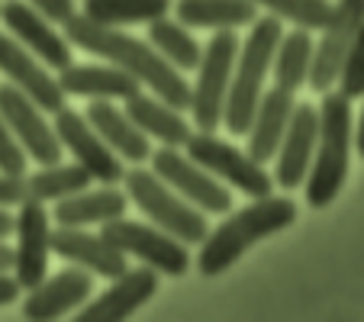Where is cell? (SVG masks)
Segmentation results:
<instances>
[{"label": "cell", "mask_w": 364, "mask_h": 322, "mask_svg": "<svg viewBox=\"0 0 364 322\" xmlns=\"http://www.w3.org/2000/svg\"><path fill=\"white\" fill-rule=\"evenodd\" d=\"M65 39H68L71 45L90 52V55L107 58V62L117 65L119 71L136 77L139 87H149L151 94L159 97V100H165L168 107L187 113L191 84H187V77L181 75L178 68H171L149 42L136 39V36H126L123 29H117V26H100V23L87 20L84 14H75L65 23Z\"/></svg>", "instance_id": "6da1fadb"}, {"label": "cell", "mask_w": 364, "mask_h": 322, "mask_svg": "<svg viewBox=\"0 0 364 322\" xmlns=\"http://www.w3.org/2000/svg\"><path fill=\"white\" fill-rule=\"evenodd\" d=\"M296 222V203L290 197H255L245 210H235L232 216L220 222L213 232H206L200 242L197 267L200 274L216 277L235 264L252 245H258L268 235H277Z\"/></svg>", "instance_id": "7a4b0ae2"}, {"label": "cell", "mask_w": 364, "mask_h": 322, "mask_svg": "<svg viewBox=\"0 0 364 322\" xmlns=\"http://www.w3.org/2000/svg\"><path fill=\"white\" fill-rule=\"evenodd\" d=\"M319 110V132H316V149H313V161L303 178V190H306V203L313 210H326L338 190L348 181L351 165V100H345L338 90H326L323 107Z\"/></svg>", "instance_id": "3957f363"}, {"label": "cell", "mask_w": 364, "mask_h": 322, "mask_svg": "<svg viewBox=\"0 0 364 322\" xmlns=\"http://www.w3.org/2000/svg\"><path fill=\"white\" fill-rule=\"evenodd\" d=\"M281 33V16H258L248 26L245 45L235 52L232 77H229L226 103H223V123L232 136H245L248 123H252L258 97L264 94V77L271 71V58H274V45Z\"/></svg>", "instance_id": "277c9868"}, {"label": "cell", "mask_w": 364, "mask_h": 322, "mask_svg": "<svg viewBox=\"0 0 364 322\" xmlns=\"http://www.w3.org/2000/svg\"><path fill=\"white\" fill-rule=\"evenodd\" d=\"M123 184H126V197L142 210V216H149L151 226L171 232L184 245H197V242L206 239V232H210L206 213H200L181 193H174L155 171H145V168L123 171Z\"/></svg>", "instance_id": "5b68a950"}, {"label": "cell", "mask_w": 364, "mask_h": 322, "mask_svg": "<svg viewBox=\"0 0 364 322\" xmlns=\"http://www.w3.org/2000/svg\"><path fill=\"white\" fill-rule=\"evenodd\" d=\"M235 52H239L235 29H216V36L206 42L200 65L193 68L197 71V81L191 84V103H187L197 129L216 132L223 126V103H226Z\"/></svg>", "instance_id": "8992f818"}, {"label": "cell", "mask_w": 364, "mask_h": 322, "mask_svg": "<svg viewBox=\"0 0 364 322\" xmlns=\"http://www.w3.org/2000/svg\"><path fill=\"white\" fill-rule=\"evenodd\" d=\"M187 158H193L203 171H210L216 181H223L232 190H242L245 197H268L274 193V181L264 171V165H258L248 151L235 149L232 142L220 139L216 132H191L184 142Z\"/></svg>", "instance_id": "52a82bcc"}, {"label": "cell", "mask_w": 364, "mask_h": 322, "mask_svg": "<svg viewBox=\"0 0 364 322\" xmlns=\"http://www.w3.org/2000/svg\"><path fill=\"white\" fill-rule=\"evenodd\" d=\"M100 235L113 248H119L126 258H139L145 267L159 271V274L181 277L191 267V252H187L184 242H178L171 232L151 226V222L145 226V222L117 216V220L103 222Z\"/></svg>", "instance_id": "ba28073f"}, {"label": "cell", "mask_w": 364, "mask_h": 322, "mask_svg": "<svg viewBox=\"0 0 364 322\" xmlns=\"http://www.w3.org/2000/svg\"><path fill=\"white\" fill-rule=\"evenodd\" d=\"M361 23H364V0H338L329 10V20L319 29L323 39H319V45H313V58H309V75H306L309 90L326 94V90L336 87V77L345 55L361 39Z\"/></svg>", "instance_id": "9c48e42d"}, {"label": "cell", "mask_w": 364, "mask_h": 322, "mask_svg": "<svg viewBox=\"0 0 364 322\" xmlns=\"http://www.w3.org/2000/svg\"><path fill=\"white\" fill-rule=\"evenodd\" d=\"M151 161V171L159 174L174 193L193 203L200 213H229L232 210V193L226 190L223 181H216L210 171L187 158L184 151L171 149V145H161L149 155Z\"/></svg>", "instance_id": "30bf717a"}, {"label": "cell", "mask_w": 364, "mask_h": 322, "mask_svg": "<svg viewBox=\"0 0 364 322\" xmlns=\"http://www.w3.org/2000/svg\"><path fill=\"white\" fill-rule=\"evenodd\" d=\"M0 117L10 126L14 139L20 142V149L26 151V158L39 161V165H55L62 161L65 149L58 142L52 123L46 119V113L29 100L26 94L14 87V84H0Z\"/></svg>", "instance_id": "8fae6325"}, {"label": "cell", "mask_w": 364, "mask_h": 322, "mask_svg": "<svg viewBox=\"0 0 364 322\" xmlns=\"http://www.w3.org/2000/svg\"><path fill=\"white\" fill-rule=\"evenodd\" d=\"M52 129H55L62 149L71 151V158L90 174V181H97V184H119L123 181L119 155L90 129V123L84 119L81 110H71V107L55 110Z\"/></svg>", "instance_id": "7c38bea8"}, {"label": "cell", "mask_w": 364, "mask_h": 322, "mask_svg": "<svg viewBox=\"0 0 364 322\" xmlns=\"http://www.w3.org/2000/svg\"><path fill=\"white\" fill-rule=\"evenodd\" d=\"M14 235H16V248H14V281L20 284V290H29L46 277L48 271V235H52V216L46 213V203L39 200H23L16 206L14 216Z\"/></svg>", "instance_id": "4fadbf2b"}, {"label": "cell", "mask_w": 364, "mask_h": 322, "mask_svg": "<svg viewBox=\"0 0 364 322\" xmlns=\"http://www.w3.org/2000/svg\"><path fill=\"white\" fill-rule=\"evenodd\" d=\"M0 20L7 26V33L26 48L29 55H36L46 68L62 71L65 65H71V42L58 33L46 16H39L29 4H20V0H7L0 7Z\"/></svg>", "instance_id": "5bb4252c"}, {"label": "cell", "mask_w": 364, "mask_h": 322, "mask_svg": "<svg viewBox=\"0 0 364 322\" xmlns=\"http://www.w3.org/2000/svg\"><path fill=\"white\" fill-rule=\"evenodd\" d=\"M0 75L20 94H26L42 113H55L65 107V90L58 87L55 75H48L46 65L29 55L10 33H0Z\"/></svg>", "instance_id": "9a60e30c"}, {"label": "cell", "mask_w": 364, "mask_h": 322, "mask_svg": "<svg viewBox=\"0 0 364 322\" xmlns=\"http://www.w3.org/2000/svg\"><path fill=\"white\" fill-rule=\"evenodd\" d=\"M159 290V271L151 267H126L97 300L77 306V322H119L145 306Z\"/></svg>", "instance_id": "2e32d148"}, {"label": "cell", "mask_w": 364, "mask_h": 322, "mask_svg": "<svg viewBox=\"0 0 364 322\" xmlns=\"http://www.w3.org/2000/svg\"><path fill=\"white\" fill-rule=\"evenodd\" d=\"M316 132H319V110L313 103H296L290 113V123L284 129V139L274 151V184L284 190H296L303 184L313 161V149H316Z\"/></svg>", "instance_id": "e0dca14e"}, {"label": "cell", "mask_w": 364, "mask_h": 322, "mask_svg": "<svg viewBox=\"0 0 364 322\" xmlns=\"http://www.w3.org/2000/svg\"><path fill=\"white\" fill-rule=\"evenodd\" d=\"M48 248L58 258L71 261V264H81L87 274L110 277V281L129 267L126 254L119 248H113L100 232H87L81 226H55L52 235H48Z\"/></svg>", "instance_id": "ac0fdd59"}, {"label": "cell", "mask_w": 364, "mask_h": 322, "mask_svg": "<svg viewBox=\"0 0 364 322\" xmlns=\"http://www.w3.org/2000/svg\"><path fill=\"white\" fill-rule=\"evenodd\" d=\"M94 281L84 267H68L55 277H42L36 287H29L26 300H23V316L39 322H52L62 316L75 313L81 303H87Z\"/></svg>", "instance_id": "d6986e66"}, {"label": "cell", "mask_w": 364, "mask_h": 322, "mask_svg": "<svg viewBox=\"0 0 364 322\" xmlns=\"http://www.w3.org/2000/svg\"><path fill=\"white\" fill-rule=\"evenodd\" d=\"M84 119L103 142L117 151L119 161H129V165H145L149 161L151 155L149 136L126 117L123 107H117L113 100H90V107L84 110Z\"/></svg>", "instance_id": "ffe728a7"}, {"label": "cell", "mask_w": 364, "mask_h": 322, "mask_svg": "<svg viewBox=\"0 0 364 322\" xmlns=\"http://www.w3.org/2000/svg\"><path fill=\"white\" fill-rule=\"evenodd\" d=\"M294 107H296V97L281 87H271L258 97V107H255L252 123H248V129H245L248 155H252L258 165L274 161V151L284 139V129H287V123H290Z\"/></svg>", "instance_id": "44dd1931"}, {"label": "cell", "mask_w": 364, "mask_h": 322, "mask_svg": "<svg viewBox=\"0 0 364 322\" xmlns=\"http://www.w3.org/2000/svg\"><path fill=\"white\" fill-rule=\"evenodd\" d=\"M126 206H129V197L117 190V184H100L97 190L84 187L71 197L55 200L52 220H55V226H103L117 216H126Z\"/></svg>", "instance_id": "7402d4cb"}, {"label": "cell", "mask_w": 364, "mask_h": 322, "mask_svg": "<svg viewBox=\"0 0 364 322\" xmlns=\"http://www.w3.org/2000/svg\"><path fill=\"white\" fill-rule=\"evenodd\" d=\"M58 87L65 94L87 97V100H126V97L139 94V81L119 71L117 65H65L58 71Z\"/></svg>", "instance_id": "603a6c76"}, {"label": "cell", "mask_w": 364, "mask_h": 322, "mask_svg": "<svg viewBox=\"0 0 364 322\" xmlns=\"http://www.w3.org/2000/svg\"><path fill=\"white\" fill-rule=\"evenodd\" d=\"M123 110L149 139H159L161 145H171V149H181L187 142V136L193 132V126L184 119V113L168 107L155 94H142L139 90V94L126 97Z\"/></svg>", "instance_id": "cb8c5ba5"}, {"label": "cell", "mask_w": 364, "mask_h": 322, "mask_svg": "<svg viewBox=\"0 0 364 322\" xmlns=\"http://www.w3.org/2000/svg\"><path fill=\"white\" fill-rule=\"evenodd\" d=\"M174 14L187 29H242L258 20L252 0H178Z\"/></svg>", "instance_id": "d4e9b609"}, {"label": "cell", "mask_w": 364, "mask_h": 322, "mask_svg": "<svg viewBox=\"0 0 364 322\" xmlns=\"http://www.w3.org/2000/svg\"><path fill=\"white\" fill-rule=\"evenodd\" d=\"M309 58H313V36H309V29L296 26L294 33H281V39L274 45V58H271L274 87L290 90V94L306 87Z\"/></svg>", "instance_id": "484cf974"}, {"label": "cell", "mask_w": 364, "mask_h": 322, "mask_svg": "<svg viewBox=\"0 0 364 322\" xmlns=\"http://www.w3.org/2000/svg\"><path fill=\"white\" fill-rule=\"evenodd\" d=\"M149 45L155 48L171 68H178L181 75L197 68L200 55H203V45L197 42V36H193L184 23L168 20V16H159V20L149 23Z\"/></svg>", "instance_id": "4316f807"}, {"label": "cell", "mask_w": 364, "mask_h": 322, "mask_svg": "<svg viewBox=\"0 0 364 322\" xmlns=\"http://www.w3.org/2000/svg\"><path fill=\"white\" fill-rule=\"evenodd\" d=\"M171 0H84V16L100 26H136L168 16Z\"/></svg>", "instance_id": "83f0119b"}, {"label": "cell", "mask_w": 364, "mask_h": 322, "mask_svg": "<svg viewBox=\"0 0 364 322\" xmlns=\"http://www.w3.org/2000/svg\"><path fill=\"white\" fill-rule=\"evenodd\" d=\"M94 181H90V174L84 171L81 165H62V161H55V165H46L42 171L29 174L26 178V187H29V200H39V203H55V200L62 197H71V193L84 190V187H90Z\"/></svg>", "instance_id": "f1b7e54d"}, {"label": "cell", "mask_w": 364, "mask_h": 322, "mask_svg": "<svg viewBox=\"0 0 364 322\" xmlns=\"http://www.w3.org/2000/svg\"><path fill=\"white\" fill-rule=\"evenodd\" d=\"M252 4H262L268 7L274 16L290 20L303 29H323V23L329 20V0H252Z\"/></svg>", "instance_id": "f546056e"}, {"label": "cell", "mask_w": 364, "mask_h": 322, "mask_svg": "<svg viewBox=\"0 0 364 322\" xmlns=\"http://www.w3.org/2000/svg\"><path fill=\"white\" fill-rule=\"evenodd\" d=\"M336 87L345 100H361L364 97V45L361 39L351 45V52L345 55L342 68H338V77H336Z\"/></svg>", "instance_id": "4dcf8cb0"}, {"label": "cell", "mask_w": 364, "mask_h": 322, "mask_svg": "<svg viewBox=\"0 0 364 322\" xmlns=\"http://www.w3.org/2000/svg\"><path fill=\"white\" fill-rule=\"evenodd\" d=\"M0 171L4 174H26V151L14 139L10 126L0 117Z\"/></svg>", "instance_id": "1f68e13d"}, {"label": "cell", "mask_w": 364, "mask_h": 322, "mask_svg": "<svg viewBox=\"0 0 364 322\" xmlns=\"http://www.w3.org/2000/svg\"><path fill=\"white\" fill-rule=\"evenodd\" d=\"M39 16H46L52 26H65L75 16V0H26Z\"/></svg>", "instance_id": "d6a6232c"}, {"label": "cell", "mask_w": 364, "mask_h": 322, "mask_svg": "<svg viewBox=\"0 0 364 322\" xmlns=\"http://www.w3.org/2000/svg\"><path fill=\"white\" fill-rule=\"evenodd\" d=\"M23 200H29L26 174H4L0 171V210H7V206H20Z\"/></svg>", "instance_id": "836d02e7"}, {"label": "cell", "mask_w": 364, "mask_h": 322, "mask_svg": "<svg viewBox=\"0 0 364 322\" xmlns=\"http://www.w3.org/2000/svg\"><path fill=\"white\" fill-rule=\"evenodd\" d=\"M16 294H20V284L14 281V274L0 271V306H10L16 300Z\"/></svg>", "instance_id": "e575fe53"}, {"label": "cell", "mask_w": 364, "mask_h": 322, "mask_svg": "<svg viewBox=\"0 0 364 322\" xmlns=\"http://www.w3.org/2000/svg\"><path fill=\"white\" fill-rule=\"evenodd\" d=\"M351 145H355L358 155H364V119H358V123L351 126Z\"/></svg>", "instance_id": "d590c367"}, {"label": "cell", "mask_w": 364, "mask_h": 322, "mask_svg": "<svg viewBox=\"0 0 364 322\" xmlns=\"http://www.w3.org/2000/svg\"><path fill=\"white\" fill-rule=\"evenodd\" d=\"M14 235V216L7 210H0V242H7Z\"/></svg>", "instance_id": "8d00e7d4"}, {"label": "cell", "mask_w": 364, "mask_h": 322, "mask_svg": "<svg viewBox=\"0 0 364 322\" xmlns=\"http://www.w3.org/2000/svg\"><path fill=\"white\" fill-rule=\"evenodd\" d=\"M10 267H14V248L0 242V271H10Z\"/></svg>", "instance_id": "74e56055"}]
</instances>
